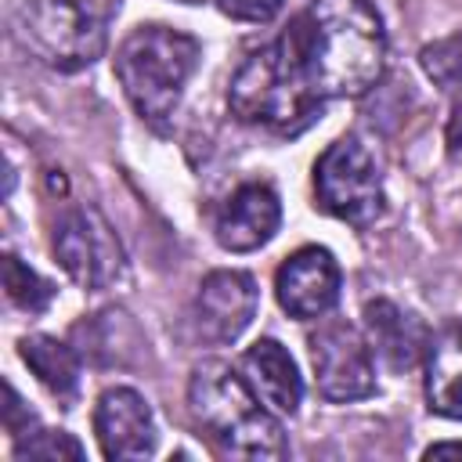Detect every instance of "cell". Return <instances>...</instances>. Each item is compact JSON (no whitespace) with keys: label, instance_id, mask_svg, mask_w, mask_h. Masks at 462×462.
<instances>
[{"label":"cell","instance_id":"obj_1","mask_svg":"<svg viewBox=\"0 0 462 462\" xmlns=\"http://www.w3.org/2000/svg\"><path fill=\"white\" fill-rule=\"evenodd\" d=\"M282 36L321 101L361 97L386 69V29L368 0H310Z\"/></svg>","mask_w":462,"mask_h":462},{"label":"cell","instance_id":"obj_2","mask_svg":"<svg viewBox=\"0 0 462 462\" xmlns=\"http://www.w3.org/2000/svg\"><path fill=\"white\" fill-rule=\"evenodd\" d=\"M188 408L202 433L238 458H282L285 433L274 411L227 361H202L188 379Z\"/></svg>","mask_w":462,"mask_h":462},{"label":"cell","instance_id":"obj_3","mask_svg":"<svg viewBox=\"0 0 462 462\" xmlns=\"http://www.w3.org/2000/svg\"><path fill=\"white\" fill-rule=\"evenodd\" d=\"M227 105L242 123L292 137L321 116L325 101L314 94L289 40L278 36L238 65L227 87Z\"/></svg>","mask_w":462,"mask_h":462},{"label":"cell","instance_id":"obj_4","mask_svg":"<svg viewBox=\"0 0 462 462\" xmlns=\"http://www.w3.org/2000/svg\"><path fill=\"white\" fill-rule=\"evenodd\" d=\"M202 47L195 36L170 25H137L116 51V76L148 123H166L199 69Z\"/></svg>","mask_w":462,"mask_h":462},{"label":"cell","instance_id":"obj_5","mask_svg":"<svg viewBox=\"0 0 462 462\" xmlns=\"http://www.w3.org/2000/svg\"><path fill=\"white\" fill-rule=\"evenodd\" d=\"M18 40L51 69L76 72L101 58L108 29L94 0H22Z\"/></svg>","mask_w":462,"mask_h":462},{"label":"cell","instance_id":"obj_6","mask_svg":"<svg viewBox=\"0 0 462 462\" xmlns=\"http://www.w3.org/2000/svg\"><path fill=\"white\" fill-rule=\"evenodd\" d=\"M318 206L354 227L372 224L383 213V177L375 155L357 137L332 141L314 162Z\"/></svg>","mask_w":462,"mask_h":462},{"label":"cell","instance_id":"obj_7","mask_svg":"<svg viewBox=\"0 0 462 462\" xmlns=\"http://www.w3.org/2000/svg\"><path fill=\"white\" fill-rule=\"evenodd\" d=\"M314 383L325 401L346 404L375 393V365L368 339L346 321H325L310 336Z\"/></svg>","mask_w":462,"mask_h":462},{"label":"cell","instance_id":"obj_8","mask_svg":"<svg viewBox=\"0 0 462 462\" xmlns=\"http://www.w3.org/2000/svg\"><path fill=\"white\" fill-rule=\"evenodd\" d=\"M51 249L61 271L83 289H101L123 271V249L94 209H65L54 220Z\"/></svg>","mask_w":462,"mask_h":462},{"label":"cell","instance_id":"obj_9","mask_svg":"<svg viewBox=\"0 0 462 462\" xmlns=\"http://www.w3.org/2000/svg\"><path fill=\"white\" fill-rule=\"evenodd\" d=\"M260 292L245 271H213L195 292V328L206 343H235L256 318Z\"/></svg>","mask_w":462,"mask_h":462},{"label":"cell","instance_id":"obj_10","mask_svg":"<svg viewBox=\"0 0 462 462\" xmlns=\"http://www.w3.org/2000/svg\"><path fill=\"white\" fill-rule=\"evenodd\" d=\"M274 296L289 318L310 321L336 307L339 300V263L321 245L296 249L274 274Z\"/></svg>","mask_w":462,"mask_h":462},{"label":"cell","instance_id":"obj_11","mask_svg":"<svg viewBox=\"0 0 462 462\" xmlns=\"http://www.w3.org/2000/svg\"><path fill=\"white\" fill-rule=\"evenodd\" d=\"M94 433L105 458H148L155 451V415L130 386H108L94 404Z\"/></svg>","mask_w":462,"mask_h":462},{"label":"cell","instance_id":"obj_12","mask_svg":"<svg viewBox=\"0 0 462 462\" xmlns=\"http://www.w3.org/2000/svg\"><path fill=\"white\" fill-rule=\"evenodd\" d=\"M278 224H282V202H278L274 188L249 180L220 202L217 220H213V235L224 249L249 253V249H260L263 242H271Z\"/></svg>","mask_w":462,"mask_h":462},{"label":"cell","instance_id":"obj_13","mask_svg":"<svg viewBox=\"0 0 462 462\" xmlns=\"http://www.w3.org/2000/svg\"><path fill=\"white\" fill-rule=\"evenodd\" d=\"M365 336H368V346L393 372H408L426 361V346H430L426 325L390 300L365 303Z\"/></svg>","mask_w":462,"mask_h":462},{"label":"cell","instance_id":"obj_14","mask_svg":"<svg viewBox=\"0 0 462 462\" xmlns=\"http://www.w3.org/2000/svg\"><path fill=\"white\" fill-rule=\"evenodd\" d=\"M242 379L253 386V393L278 415H292L303 401V379L296 372V361L278 339H256L242 361H238Z\"/></svg>","mask_w":462,"mask_h":462},{"label":"cell","instance_id":"obj_15","mask_svg":"<svg viewBox=\"0 0 462 462\" xmlns=\"http://www.w3.org/2000/svg\"><path fill=\"white\" fill-rule=\"evenodd\" d=\"M426 401L444 419H462V321L444 325L426 346Z\"/></svg>","mask_w":462,"mask_h":462},{"label":"cell","instance_id":"obj_16","mask_svg":"<svg viewBox=\"0 0 462 462\" xmlns=\"http://www.w3.org/2000/svg\"><path fill=\"white\" fill-rule=\"evenodd\" d=\"M18 354L32 368V375L58 401H76V390H79V354L69 343L36 332V336H25L18 343Z\"/></svg>","mask_w":462,"mask_h":462},{"label":"cell","instance_id":"obj_17","mask_svg":"<svg viewBox=\"0 0 462 462\" xmlns=\"http://www.w3.org/2000/svg\"><path fill=\"white\" fill-rule=\"evenodd\" d=\"M4 289H7V300L29 314L47 310V303L54 300V285L43 274H36L29 263H22L14 253L4 256Z\"/></svg>","mask_w":462,"mask_h":462},{"label":"cell","instance_id":"obj_18","mask_svg":"<svg viewBox=\"0 0 462 462\" xmlns=\"http://www.w3.org/2000/svg\"><path fill=\"white\" fill-rule=\"evenodd\" d=\"M422 72L448 94H462V29L451 36H440L419 51Z\"/></svg>","mask_w":462,"mask_h":462},{"label":"cell","instance_id":"obj_19","mask_svg":"<svg viewBox=\"0 0 462 462\" xmlns=\"http://www.w3.org/2000/svg\"><path fill=\"white\" fill-rule=\"evenodd\" d=\"M14 458H47V462L83 458V444L65 430H36L14 440Z\"/></svg>","mask_w":462,"mask_h":462},{"label":"cell","instance_id":"obj_20","mask_svg":"<svg viewBox=\"0 0 462 462\" xmlns=\"http://www.w3.org/2000/svg\"><path fill=\"white\" fill-rule=\"evenodd\" d=\"M213 4L227 18H235V22H256V25H263V22H271L282 11L285 0H213Z\"/></svg>","mask_w":462,"mask_h":462},{"label":"cell","instance_id":"obj_21","mask_svg":"<svg viewBox=\"0 0 462 462\" xmlns=\"http://www.w3.org/2000/svg\"><path fill=\"white\" fill-rule=\"evenodd\" d=\"M36 422V415L22 404V397L14 393V386L11 383H4V426H7V433L18 440V437H25L29 433V426Z\"/></svg>","mask_w":462,"mask_h":462},{"label":"cell","instance_id":"obj_22","mask_svg":"<svg viewBox=\"0 0 462 462\" xmlns=\"http://www.w3.org/2000/svg\"><path fill=\"white\" fill-rule=\"evenodd\" d=\"M448 152H451V159H458L462 162V105L451 112V119H448Z\"/></svg>","mask_w":462,"mask_h":462},{"label":"cell","instance_id":"obj_23","mask_svg":"<svg viewBox=\"0 0 462 462\" xmlns=\"http://www.w3.org/2000/svg\"><path fill=\"white\" fill-rule=\"evenodd\" d=\"M426 458H462V444L458 440H440L426 448Z\"/></svg>","mask_w":462,"mask_h":462},{"label":"cell","instance_id":"obj_24","mask_svg":"<svg viewBox=\"0 0 462 462\" xmlns=\"http://www.w3.org/2000/svg\"><path fill=\"white\" fill-rule=\"evenodd\" d=\"M180 4H199V0H180Z\"/></svg>","mask_w":462,"mask_h":462}]
</instances>
